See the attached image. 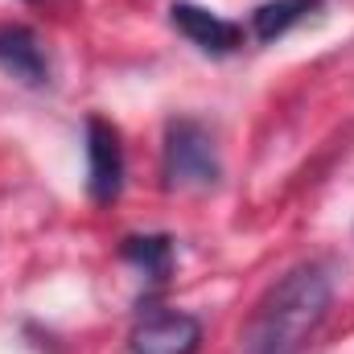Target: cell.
I'll use <instances>...</instances> for the list:
<instances>
[{
	"instance_id": "cell-3",
	"label": "cell",
	"mask_w": 354,
	"mask_h": 354,
	"mask_svg": "<svg viewBox=\"0 0 354 354\" xmlns=\"http://www.w3.org/2000/svg\"><path fill=\"white\" fill-rule=\"evenodd\" d=\"M124 189V145L120 132L103 120L91 115L87 120V194L91 202L111 206Z\"/></svg>"
},
{
	"instance_id": "cell-2",
	"label": "cell",
	"mask_w": 354,
	"mask_h": 354,
	"mask_svg": "<svg viewBox=\"0 0 354 354\" xmlns=\"http://www.w3.org/2000/svg\"><path fill=\"white\" fill-rule=\"evenodd\" d=\"M223 174L214 132L202 120H169L165 124V149H161V177L165 189H210Z\"/></svg>"
},
{
	"instance_id": "cell-5",
	"label": "cell",
	"mask_w": 354,
	"mask_h": 354,
	"mask_svg": "<svg viewBox=\"0 0 354 354\" xmlns=\"http://www.w3.org/2000/svg\"><path fill=\"white\" fill-rule=\"evenodd\" d=\"M169 21H174V29L185 41H194L206 54H235L243 46V25H235V21H227V17H218V12H210L202 4L174 0L169 4Z\"/></svg>"
},
{
	"instance_id": "cell-7",
	"label": "cell",
	"mask_w": 354,
	"mask_h": 354,
	"mask_svg": "<svg viewBox=\"0 0 354 354\" xmlns=\"http://www.w3.org/2000/svg\"><path fill=\"white\" fill-rule=\"evenodd\" d=\"M120 256L140 268L153 284H165L174 272V239L169 235H128L120 243Z\"/></svg>"
},
{
	"instance_id": "cell-6",
	"label": "cell",
	"mask_w": 354,
	"mask_h": 354,
	"mask_svg": "<svg viewBox=\"0 0 354 354\" xmlns=\"http://www.w3.org/2000/svg\"><path fill=\"white\" fill-rule=\"evenodd\" d=\"M0 71L25 87H41L50 79V58L29 25H0Z\"/></svg>"
},
{
	"instance_id": "cell-4",
	"label": "cell",
	"mask_w": 354,
	"mask_h": 354,
	"mask_svg": "<svg viewBox=\"0 0 354 354\" xmlns=\"http://www.w3.org/2000/svg\"><path fill=\"white\" fill-rule=\"evenodd\" d=\"M132 354H198L202 346V322L194 313L181 309H165L145 317L132 330Z\"/></svg>"
},
{
	"instance_id": "cell-8",
	"label": "cell",
	"mask_w": 354,
	"mask_h": 354,
	"mask_svg": "<svg viewBox=\"0 0 354 354\" xmlns=\"http://www.w3.org/2000/svg\"><path fill=\"white\" fill-rule=\"evenodd\" d=\"M322 8V0H268L252 12V33L260 41H276L284 37L292 25H301L305 17H313Z\"/></svg>"
},
{
	"instance_id": "cell-1",
	"label": "cell",
	"mask_w": 354,
	"mask_h": 354,
	"mask_svg": "<svg viewBox=\"0 0 354 354\" xmlns=\"http://www.w3.org/2000/svg\"><path fill=\"white\" fill-rule=\"evenodd\" d=\"M330 301H334V280L326 268H292L256 305L243 330V354H301L309 346V338L317 334V326L326 322Z\"/></svg>"
}]
</instances>
